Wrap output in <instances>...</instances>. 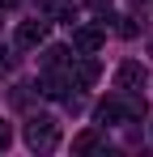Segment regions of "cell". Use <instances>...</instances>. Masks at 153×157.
Masks as SVG:
<instances>
[{
	"label": "cell",
	"instance_id": "14",
	"mask_svg": "<svg viewBox=\"0 0 153 157\" xmlns=\"http://www.w3.org/2000/svg\"><path fill=\"white\" fill-rule=\"evenodd\" d=\"M132 4H145V0H132Z\"/></svg>",
	"mask_w": 153,
	"mask_h": 157
},
{
	"label": "cell",
	"instance_id": "8",
	"mask_svg": "<svg viewBox=\"0 0 153 157\" xmlns=\"http://www.w3.org/2000/svg\"><path fill=\"white\" fill-rule=\"evenodd\" d=\"M43 68H68V47H47L43 51Z\"/></svg>",
	"mask_w": 153,
	"mask_h": 157
},
{
	"label": "cell",
	"instance_id": "5",
	"mask_svg": "<svg viewBox=\"0 0 153 157\" xmlns=\"http://www.w3.org/2000/svg\"><path fill=\"white\" fill-rule=\"evenodd\" d=\"M43 38H47V17L22 21V26H17V34H13V43H17V47H38Z\"/></svg>",
	"mask_w": 153,
	"mask_h": 157
},
{
	"label": "cell",
	"instance_id": "11",
	"mask_svg": "<svg viewBox=\"0 0 153 157\" xmlns=\"http://www.w3.org/2000/svg\"><path fill=\"white\" fill-rule=\"evenodd\" d=\"M9 68H13V55H4V51H0V72H9Z\"/></svg>",
	"mask_w": 153,
	"mask_h": 157
},
{
	"label": "cell",
	"instance_id": "4",
	"mask_svg": "<svg viewBox=\"0 0 153 157\" xmlns=\"http://www.w3.org/2000/svg\"><path fill=\"white\" fill-rule=\"evenodd\" d=\"M102 43H106V30H102V26H76L73 30V47L81 55H94Z\"/></svg>",
	"mask_w": 153,
	"mask_h": 157
},
{
	"label": "cell",
	"instance_id": "7",
	"mask_svg": "<svg viewBox=\"0 0 153 157\" xmlns=\"http://www.w3.org/2000/svg\"><path fill=\"white\" fill-rule=\"evenodd\" d=\"M94 149H102V132L98 128H85L73 136V153H94Z\"/></svg>",
	"mask_w": 153,
	"mask_h": 157
},
{
	"label": "cell",
	"instance_id": "1",
	"mask_svg": "<svg viewBox=\"0 0 153 157\" xmlns=\"http://www.w3.org/2000/svg\"><path fill=\"white\" fill-rule=\"evenodd\" d=\"M26 144H30L34 153H51V149L60 144V123H55L51 115H34V119L26 123Z\"/></svg>",
	"mask_w": 153,
	"mask_h": 157
},
{
	"label": "cell",
	"instance_id": "9",
	"mask_svg": "<svg viewBox=\"0 0 153 157\" xmlns=\"http://www.w3.org/2000/svg\"><path fill=\"white\" fill-rule=\"evenodd\" d=\"M9 144H13V128H9V123H4V119H0V153H4V149H9Z\"/></svg>",
	"mask_w": 153,
	"mask_h": 157
},
{
	"label": "cell",
	"instance_id": "10",
	"mask_svg": "<svg viewBox=\"0 0 153 157\" xmlns=\"http://www.w3.org/2000/svg\"><path fill=\"white\" fill-rule=\"evenodd\" d=\"M115 30H119V34H128V38L136 34V26H132V17H119V26H115Z\"/></svg>",
	"mask_w": 153,
	"mask_h": 157
},
{
	"label": "cell",
	"instance_id": "13",
	"mask_svg": "<svg viewBox=\"0 0 153 157\" xmlns=\"http://www.w3.org/2000/svg\"><path fill=\"white\" fill-rule=\"evenodd\" d=\"M0 4H17V0H0Z\"/></svg>",
	"mask_w": 153,
	"mask_h": 157
},
{
	"label": "cell",
	"instance_id": "12",
	"mask_svg": "<svg viewBox=\"0 0 153 157\" xmlns=\"http://www.w3.org/2000/svg\"><path fill=\"white\" fill-rule=\"evenodd\" d=\"M89 9H98V13H106V9H111V0H89Z\"/></svg>",
	"mask_w": 153,
	"mask_h": 157
},
{
	"label": "cell",
	"instance_id": "3",
	"mask_svg": "<svg viewBox=\"0 0 153 157\" xmlns=\"http://www.w3.org/2000/svg\"><path fill=\"white\" fill-rule=\"evenodd\" d=\"M68 81H73V89H89L94 81L102 77V64L94 59V55H76V59H68Z\"/></svg>",
	"mask_w": 153,
	"mask_h": 157
},
{
	"label": "cell",
	"instance_id": "6",
	"mask_svg": "<svg viewBox=\"0 0 153 157\" xmlns=\"http://www.w3.org/2000/svg\"><path fill=\"white\" fill-rule=\"evenodd\" d=\"M38 13H43L47 21H73V17H76V4H73V0H43Z\"/></svg>",
	"mask_w": 153,
	"mask_h": 157
},
{
	"label": "cell",
	"instance_id": "2",
	"mask_svg": "<svg viewBox=\"0 0 153 157\" xmlns=\"http://www.w3.org/2000/svg\"><path fill=\"white\" fill-rule=\"evenodd\" d=\"M145 81H149V68L136 64V59H124V64L115 68V89H119V94H140Z\"/></svg>",
	"mask_w": 153,
	"mask_h": 157
},
{
	"label": "cell",
	"instance_id": "15",
	"mask_svg": "<svg viewBox=\"0 0 153 157\" xmlns=\"http://www.w3.org/2000/svg\"><path fill=\"white\" fill-rule=\"evenodd\" d=\"M149 132H153V128H149Z\"/></svg>",
	"mask_w": 153,
	"mask_h": 157
}]
</instances>
